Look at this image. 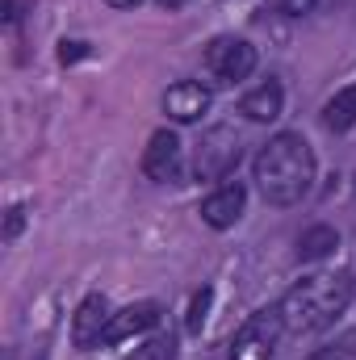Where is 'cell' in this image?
Returning <instances> with one entry per match:
<instances>
[{
    "label": "cell",
    "instance_id": "7",
    "mask_svg": "<svg viewBox=\"0 0 356 360\" xmlns=\"http://www.w3.org/2000/svg\"><path fill=\"white\" fill-rule=\"evenodd\" d=\"M143 172L147 180H155V184H177L184 176V147H180L177 130H155L151 139H147V151H143Z\"/></svg>",
    "mask_w": 356,
    "mask_h": 360
},
{
    "label": "cell",
    "instance_id": "18",
    "mask_svg": "<svg viewBox=\"0 0 356 360\" xmlns=\"http://www.w3.org/2000/svg\"><path fill=\"white\" fill-rule=\"evenodd\" d=\"M314 4H319V0H276V8H281L285 17H306V13H314Z\"/></svg>",
    "mask_w": 356,
    "mask_h": 360
},
{
    "label": "cell",
    "instance_id": "2",
    "mask_svg": "<svg viewBox=\"0 0 356 360\" xmlns=\"http://www.w3.org/2000/svg\"><path fill=\"white\" fill-rule=\"evenodd\" d=\"M352 293H356V276L348 269H319L310 276H302L276 302V310H281L289 335H314L348 310Z\"/></svg>",
    "mask_w": 356,
    "mask_h": 360
},
{
    "label": "cell",
    "instance_id": "11",
    "mask_svg": "<svg viewBox=\"0 0 356 360\" xmlns=\"http://www.w3.org/2000/svg\"><path fill=\"white\" fill-rule=\"evenodd\" d=\"M281 109H285V92H281L276 80L256 84L252 92H243V101H239V113H243L248 122H256V126L276 122V117H281Z\"/></svg>",
    "mask_w": 356,
    "mask_h": 360
},
{
    "label": "cell",
    "instance_id": "10",
    "mask_svg": "<svg viewBox=\"0 0 356 360\" xmlns=\"http://www.w3.org/2000/svg\"><path fill=\"white\" fill-rule=\"evenodd\" d=\"M160 314H164L160 302H134V306H126V310H113V323H109V331H105V344H126V340H134V335L160 327Z\"/></svg>",
    "mask_w": 356,
    "mask_h": 360
},
{
    "label": "cell",
    "instance_id": "3",
    "mask_svg": "<svg viewBox=\"0 0 356 360\" xmlns=\"http://www.w3.org/2000/svg\"><path fill=\"white\" fill-rule=\"evenodd\" d=\"M281 335H289L281 310L265 306V310H256L239 323V331L227 344V360H272L276 348H281Z\"/></svg>",
    "mask_w": 356,
    "mask_h": 360
},
{
    "label": "cell",
    "instance_id": "1",
    "mask_svg": "<svg viewBox=\"0 0 356 360\" xmlns=\"http://www.w3.org/2000/svg\"><path fill=\"white\" fill-rule=\"evenodd\" d=\"M314 172H319L314 151H310V143H306L298 130L272 134L265 147L256 151V164H252L256 193L265 197L268 205H276V210L298 205V201L314 188Z\"/></svg>",
    "mask_w": 356,
    "mask_h": 360
},
{
    "label": "cell",
    "instance_id": "4",
    "mask_svg": "<svg viewBox=\"0 0 356 360\" xmlns=\"http://www.w3.org/2000/svg\"><path fill=\"white\" fill-rule=\"evenodd\" d=\"M201 63H205V72H210L214 84H243V80L256 72L260 55H256V46H252L248 38L222 34V38H214V42L205 46Z\"/></svg>",
    "mask_w": 356,
    "mask_h": 360
},
{
    "label": "cell",
    "instance_id": "16",
    "mask_svg": "<svg viewBox=\"0 0 356 360\" xmlns=\"http://www.w3.org/2000/svg\"><path fill=\"white\" fill-rule=\"evenodd\" d=\"M134 360H172V335H168V340H164V335L151 340L147 348H139V356Z\"/></svg>",
    "mask_w": 356,
    "mask_h": 360
},
{
    "label": "cell",
    "instance_id": "12",
    "mask_svg": "<svg viewBox=\"0 0 356 360\" xmlns=\"http://www.w3.org/2000/svg\"><path fill=\"white\" fill-rule=\"evenodd\" d=\"M323 126H327L331 134H344V130L356 126V80L344 84V89H336V96H327V105H323Z\"/></svg>",
    "mask_w": 356,
    "mask_h": 360
},
{
    "label": "cell",
    "instance_id": "8",
    "mask_svg": "<svg viewBox=\"0 0 356 360\" xmlns=\"http://www.w3.org/2000/svg\"><path fill=\"white\" fill-rule=\"evenodd\" d=\"M109 323H113L109 297H105V293H89V297L76 306V314H72V344L84 348V352H89V348H101Z\"/></svg>",
    "mask_w": 356,
    "mask_h": 360
},
{
    "label": "cell",
    "instance_id": "6",
    "mask_svg": "<svg viewBox=\"0 0 356 360\" xmlns=\"http://www.w3.org/2000/svg\"><path fill=\"white\" fill-rule=\"evenodd\" d=\"M243 210H248V188L239 180H218L197 205V214L210 231H231L243 218Z\"/></svg>",
    "mask_w": 356,
    "mask_h": 360
},
{
    "label": "cell",
    "instance_id": "19",
    "mask_svg": "<svg viewBox=\"0 0 356 360\" xmlns=\"http://www.w3.org/2000/svg\"><path fill=\"white\" fill-rule=\"evenodd\" d=\"M155 4H160V8H168V13H177V8H184V4H189V0H155Z\"/></svg>",
    "mask_w": 356,
    "mask_h": 360
},
{
    "label": "cell",
    "instance_id": "20",
    "mask_svg": "<svg viewBox=\"0 0 356 360\" xmlns=\"http://www.w3.org/2000/svg\"><path fill=\"white\" fill-rule=\"evenodd\" d=\"M105 4H109V8H134L139 0H105Z\"/></svg>",
    "mask_w": 356,
    "mask_h": 360
},
{
    "label": "cell",
    "instance_id": "13",
    "mask_svg": "<svg viewBox=\"0 0 356 360\" xmlns=\"http://www.w3.org/2000/svg\"><path fill=\"white\" fill-rule=\"evenodd\" d=\"M336 248H340V231L327 226V222L310 226V231L298 239V256H302V260H323V256H331Z\"/></svg>",
    "mask_w": 356,
    "mask_h": 360
},
{
    "label": "cell",
    "instance_id": "15",
    "mask_svg": "<svg viewBox=\"0 0 356 360\" xmlns=\"http://www.w3.org/2000/svg\"><path fill=\"white\" fill-rule=\"evenodd\" d=\"M210 297H214L210 289H201V293L193 297V310H189V331H201V327H205V310H210Z\"/></svg>",
    "mask_w": 356,
    "mask_h": 360
},
{
    "label": "cell",
    "instance_id": "17",
    "mask_svg": "<svg viewBox=\"0 0 356 360\" xmlns=\"http://www.w3.org/2000/svg\"><path fill=\"white\" fill-rule=\"evenodd\" d=\"M21 222H25V205H13V210H8V218H4V243H13V239H17Z\"/></svg>",
    "mask_w": 356,
    "mask_h": 360
},
{
    "label": "cell",
    "instance_id": "5",
    "mask_svg": "<svg viewBox=\"0 0 356 360\" xmlns=\"http://www.w3.org/2000/svg\"><path fill=\"white\" fill-rule=\"evenodd\" d=\"M243 155V143L231 126H210L193 151V176L197 180H227Z\"/></svg>",
    "mask_w": 356,
    "mask_h": 360
},
{
    "label": "cell",
    "instance_id": "14",
    "mask_svg": "<svg viewBox=\"0 0 356 360\" xmlns=\"http://www.w3.org/2000/svg\"><path fill=\"white\" fill-rule=\"evenodd\" d=\"M306 360H356V331L352 335H340L336 344H327L319 352H310Z\"/></svg>",
    "mask_w": 356,
    "mask_h": 360
},
{
    "label": "cell",
    "instance_id": "9",
    "mask_svg": "<svg viewBox=\"0 0 356 360\" xmlns=\"http://www.w3.org/2000/svg\"><path fill=\"white\" fill-rule=\"evenodd\" d=\"M210 89L201 80H177L172 89L164 92V113L177 122V126H193L210 113Z\"/></svg>",
    "mask_w": 356,
    "mask_h": 360
}]
</instances>
